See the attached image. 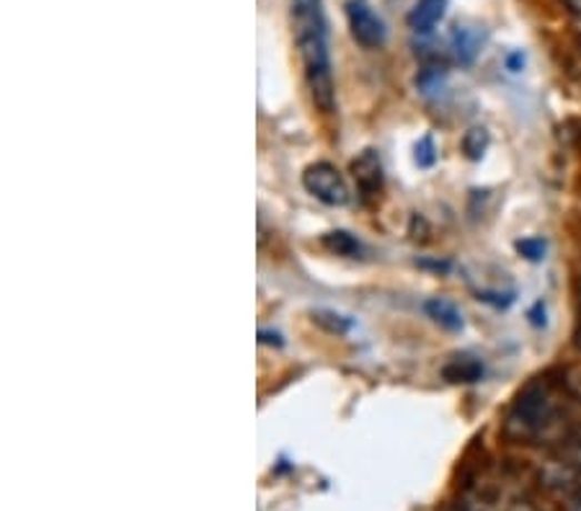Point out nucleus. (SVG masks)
I'll return each mask as SVG.
<instances>
[{
  "instance_id": "nucleus-1",
  "label": "nucleus",
  "mask_w": 581,
  "mask_h": 511,
  "mask_svg": "<svg viewBox=\"0 0 581 511\" xmlns=\"http://www.w3.org/2000/svg\"><path fill=\"white\" fill-rule=\"evenodd\" d=\"M569 390L548 378H535L524 385L509 405L504 434L517 444L543 447L569 437Z\"/></svg>"
},
{
  "instance_id": "nucleus-2",
  "label": "nucleus",
  "mask_w": 581,
  "mask_h": 511,
  "mask_svg": "<svg viewBox=\"0 0 581 511\" xmlns=\"http://www.w3.org/2000/svg\"><path fill=\"white\" fill-rule=\"evenodd\" d=\"M292 31L298 42L310 99L315 109L331 114L337 109V86L329 50V23H325L323 0H292Z\"/></svg>"
},
{
  "instance_id": "nucleus-3",
  "label": "nucleus",
  "mask_w": 581,
  "mask_h": 511,
  "mask_svg": "<svg viewBox=\"0 0 581 511\" xmlns=\"http://www.w3.org/2000/svg\"><path fill=\"white\" fill-rule=\"evenodd\" d=\"M302 187H305L318 202L329 207H347L352 202V191H349L344 173L329 161L310 163L305 173H302Z\"/></svg>"
},
{
  "instance_id": "nucleus-4",
  "label": "nucleus",
  "mask_w": 581,
  "mask_h": 511,
  "mask_svg": "<svg viewBox=\"0 0 581 511\" xmlns=\"http://www.w3.org/2000/svg\"><path fill=\"white\" fill-rule=\"evenodd\" d=\"M347 19H349V29H352L354 42L364 47V50H378V47L385 44V34H388L385 23L370 6L360 3V0H349Z\"/></svg>"
},
{
  "instance_id": "nucleus-5",
  "label": "nucleus",
  "mask_w": 581,
  "mask_h": 511,
  "mask_svg": "<svg viewBox=\"0 0 581 511\" xmlns=\"http://www.w3.org/2000/svg\"><path fill=\"white\" fill-rule=\"evenodd\" d=\"M352 179L360 189L362 197H378L385 187V176H383V163H380V156L375 150H362L360 156L352 161Z\"/></svg>"
},
{
  "instance_id": "nucleus-6",
  "label": "nucleus",
  "mask_w": 581,
  "mask_h": 511,
  "mask_svg": "<svg viewBox=\"0 0 581 511\" xmlns=\"http://www.w3.org/2000/svg\"><path fill=\"white\" fill-rule=\"evenodd\" d=\"M483 362L479 357L471 354H458L452 357L448 364L442 367V378L452 382V385H471L483 378Z\"/></svg>"
},
{
  "instance_id": "nucleus-7",
  "label": "nucleus",
  "mask_w": 581,
  "mask_h": 511,
  "mask_svg": "<svg viewBox=\"0 0 581 511\" xmlns=\"http://www.w3.org/2000/svg\"><path fill=\"white\" fill-rule=\"evenodd\" d=\"M448 13V0H417L409 13V27L419 34H429Z\"/></svg>"
},
{
  "instance_id": "nucleus-8",
  "label": "nucleus",
  "mask_w": 581,
  "mask_h": 511,
  "mask_svg": "<svg viewBox=\"0 0 581 511\" xmlns=\"http://www.w3.org/2000/svg\"><path fill=\"white\" fill-rule=\"evenodd\" d=\"M481 47L483 34L479 29L455 27V31H452V52H455V58L463 62V66H471V62L479 58Z\"/></svg>"
},
{
  "instance_id": "nucleus-9",
  "label": "nucleus",
  "mask_w": 581,
  "mask_h": 511,
  "mask_svg": "<svg viewBox=\"0 0 581 511\" xmlns=\"http://www.w3.org/2000/svg\"><path fill=\"white\" fill-rule=\"evenodd\" d=\"M424 310L427 315L432 318V321L440 325V329H448V331H463V313H460L455 302L450 300H442V298H434V300H427L424 302Z\"/></svg>"
},
{
  "instance_id": "nucleus-10",
  "label": "nucleus",
  "mask_w": 581,
  "mask_h": 511,
  "mask_svg": "<svg viewBox=\"0 0 581 511\" xmlns=\"http://www.w3.org/2000/svg\"><path fill=\"white\" fill-rule=\"evenodd\" d=\"M323 249L337 253V255H347V259H357V255L362 253V243L357 241L352 233H347V230H333V233H325L321 238Z\"/></svg>"
},
{
  "instance_id": "nucleus-11",
  "label": "nucleus",
  "mask_w": 581,
  "mask_h": 511,
  "mask_svg": "<svg viewBox=\"0 0 581 511\" xmlns=\"http://www.w3.org/2000/svg\"><path fill=\"white\" fill-rule=\"evenodd\" d=\"M489 132L483 130V127H473V130H468L463 134V142H460V146H463V153L471 158V161H481L483 153H485V148H489Z\"/></svg>"
},
{
  "instance_id": "nucleus-12",
  "label": "nucleus",
  "mask_w": 581,
  "mask_h": 511,
  "mask_svg": "<svg viewBox=\"0 0 581 511\" xmlns=\"http://www.w3.org/2000/svg\"><path fill=\"white\" fill-rule=\"evenodd\" d=\"M545 251H548V243L545 238L540 236H530V238H522V241H517V253L528 261H543Z\"/></svg>"
},
{
  "instance_id": "nucleus-13",
  "label": "nucleus",
  "mask_w": 581,
  "mask_h": 511,
  "mask_svg": "<svg viewBox=\"0 0 581 511\" xmlns=\"http://www.w3.org/2000/svg\"><path fill=\"white\" fill-rule=\"evenodd\" d=\"M313 321L318 325H323V329H329L331 333H347L349 331V321H344V318L337 315V313H329V310H321V313H313Z\"/></svg>"
},
{
  "instance_id": "nucleus-14",
  "label": "nucleus",
  "mask_w": 581,
  "mask_h": 511,
  "mask_svg": "<svg viewBox=\"0 0 581 511\" xmlns=\"http://www.w3.org/2000/svg\"><path fill=\"white\" fill-rule=\"evenodd\" d=\"M563 385H567L571 401H577L581 405V367H574V370L567 372V380H563Z\"/></svg>"
},
{
  "instance_id": "nucleus-15",
  "label": "nucleus",
  "mask_w": 581,
  "mask_h": 511,
  "mask_svg": "<svg viewBox=\"0 0 581 511\" xmlns=\"http://www.w3.org/2000/svg\"><path fill=\"white\" fill-rule=\"evenodd\" d=\"M434 158H437V153H434L432 140L424 138V140H421L419 146H417V163L424 166V169H427V166L434 163Z\"/></svg>"
},
{
  "instance_id": "nucleus-16",
  "label": "nucleus",
  "mask_w": 581,
  "mask_h": 511,
  "mask_svg": "<svg viewBox=\"0 0 581 511\" xmlns=\"http://www.w3.org/2000/svg\"><path fill=\"white\" fill-rule=\"evenodd\" d=\"M569 458H571V465L581 470V429L574 431L569 439Z\"/></svg>"
},
{
  "instance_id": "nucleus-17",
  "label": "nucleus",
  "mask_w": 581,
  "mask_h": 511,
  "mask_svg": "<svg viewBox=\"0 0 581 511\" xmlns=\"http://www.w3.org/2000/svg\"><path fill=\"white\" fill-rule=\"evenodd\" d=\"M563 504H567V511H581V485H571L569 491H563Z\"/></svg>"
},
{
  "instance_id": "nucleus-18",
  "label": "nucleus",
  "mask_w": 581,
  "mask_h": 511,
  "mask_svg": "<svg viewBox=\"0 0 581 511\" xmlns=\"http://www.w3.org/2000/svg\"><path fill=\"white\" fill-rule=\"evenodd\" d=\"M561 3H563V6H567V8H569V11L577 16V19H581V0H561Z\"/></svg>"
},
{
  "instance_id": "nucleus-19",
  "label": "nucleus",
  "mask_w": 581,
  "mask_h": 511,
  "mask_svg": "<svg viewBox=\"0 0 581 511\" xmlns=\"http://www.w3.org/2000/svg\"><path fill=\"white\" fill-rule=\"evenodd\" d=\"M574 343H577V349L581 351V313L577 318V329H574Z\"/></svg>"
},
{
  "instance_id": "nucleus-20",
  "label": "nucleus",
  "mask_w": 581,
  "mask_h": 511,
  "mask_svg": "<svg viewBox=\"0 0 581 511\" xmlns=\"http://www.w3.org/2000/svg\"><path fill=\"white\" fill-rule=\"evenodd\" d=\"M458 511H489L485 507H465V509H458Z\"/></svg>"
},
{
  "instance_id": "nucleus-21",
  "label": "nucleus",
  "mask_w": 581,
  "mask_h": 511,
  "mask_svg": "<svg viewBox=\"0 0 581 511\" xmlns=\"http://www.w3.org/2000/svg\"><path fill=\"white\" fill-rule=\"evenodd\" d=\"M579 50H581V37H579Z\"/></svg>"
}]
</instances>
